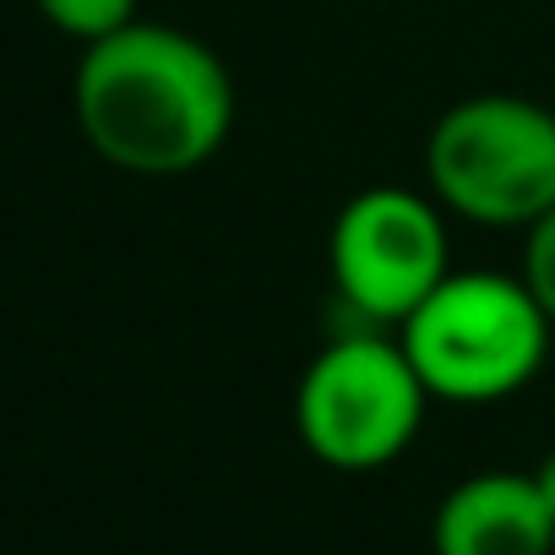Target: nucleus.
<instances>
[{"label": "nucleus", "instance_id": "nucleus-9", "mask_svg": "<svg viewBox=\"0 0 555 555\" xmlns=\"http://www.w3.org/2000/svg\"><path fill=\"white\" fill-rule=\"evenodd\" d=\"M533 485H539V495H544V506H550V517H555V447L539 457V468H533Z\"/></svg>", "mask_w": 555, "mask_h": 555}, {"label": "nucleus", "instance_id": "nucleus-4", "mask_svg": "<svg viewBox=\"0 0 555 555\" xmlns=\"http://www.w3.org/2000/svg\"><path fill=\"white\" fill-rule=\"evenodd\" d=\"M425 409L430 392L409 365L398 333L360 327L327 338L300 371L295 436L322 468L376 474L414 447Z\"/></svg>", "mask_w": 555, "mask_h": 555}, {"label": "nucleus", "instance_id": "nucleus-7", "mask_svg": "<svg viewBox=\"0 0 555 555\" xmlns=\"http://www.w3.org/2000/svg\"><path fill=\"white\" fill-rule=\"evenodd\" d=\"M39 12L55 34H66L88 50L137 23V0H39Z\"/></svg>", "mask_w": 555, "mask_h": 555}, {"label": "nucleus", "instance_id": "nucleus-2", "mask_svg": "<svg viewBox=\"0 0 555 555\" xmlns=\"http://www.w3.org/2000/svg\"><path fill=\"white\" fill-rule=\"evenodd\" d=\"M555 327L517 272H447L441 289L398 327L430 403L490 409L517 398L550 354Z\"/></svg>", "mask_w": 555, "mask_h": 555}, {"label": "nucleus", "instance_id": "nucleus-6", "mask_svg": "<svg viewBox=\"0 0 555 555\" xmlns=\"http://www.w3.org/2000/svg\"><path fill=\"white\" fill-rule=\"evenodd\" d=\"M430 550L436 555H550L555 517L533 474L479 468L441 495L430 517Z\"/></svg>", "mask_w": 555, "mask_h": 555}, {"label": "nucleus", "instance_id": "nucleus-5", "mask_svg": "<svg viewBox=\"0 0 555 555\" xmlns=\"http://www.w3.org/2000/svg\"><path fill=\"white\" fill-rule=\"evenodd\" d=\"M327 272L338 300L382 333H398L452 272L447 212L430 191L365 185L354 191L327 234Z\"/></svg>", "mask_w": 555, "mask_h": 555}, {"label": "nucleus", "instance_id": "nucleus-1", "mask_svg": "<svg viewBox=\"0 0 555 555\" xmlns=\"http://www.w3.org/2000/svg\"><path fill=\"white\" fill-rule=\"evenodd\" d=\"M72 104L82 142L142 180L202 169L234 131V82L218 50L142 17L82 50Z\"/></svg>", "mask_w": 555, "mask_h": 555}, {"label": "nucleus", "instance_id": "nucleus-8", "mask_svg": "<svg viewBox=\"0 0 555 555\" xmlns=\"http://www.w3.org/2000/svg\"><path fill=\"white\" fill-rule=\"evenodd\" d=\"M517 278H522V289L533 295V306L544 311V322L555 327V207L522 229V267H517Z\"/></svg>", "mask_w": 555, "mask_h": 555}, {"label": "nucleus", "instance_id": "nucleus-3", "mask_svg": "<svg viewBox=\"0 0 555 555\" xmlns=\"http://www.w3.org/2000/svg\"><path fill=\"white\" fill-rule=\"evenodd\" d=\"M425 185L474 229H528L555 207V109L522 93H468L425 137Z\"/></svg>", "mask_w": 555, "mask_h": 555}]
</instances>
